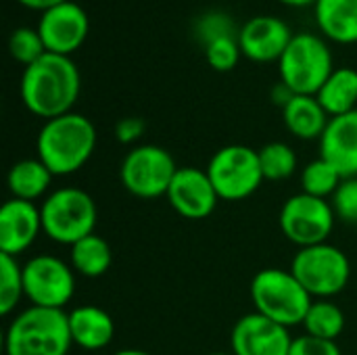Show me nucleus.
<instances>
[{"instance_id": "f257e3e1", "label": "nucleus", "mask_w": 357, "mask_h": 355, "mask_svg": "<svg viewBox=\"0 0 357 355\" xmlns=\"http://www.w3.org/2000/svg\"><path fill=\"white\" fill-rule=\"evenodd\" d=\"M82 75L71 56L46 52L23 67L19 92L25 109L44 121L71 113L79 98Z\"/></svg>"}, {"instance_id": "f03ea898", "label": "nucleus", "mask_w": 357, "mask_h": 355, "mask_svg": "<svg viewBox=\"0 0 357 355\" xmlns=\"http://www.w3.org/2000/svg\"><path fill=\"white\" fill-rule=\"evenodd\" d=\"M96 149V128L82 113H65L44 121L36 138L38 159L52 176L79 172Z\"/></svg>"}, {"instance_id": "7ed1b4c3", "label": "nucleus", "mask_w": 357, "mask_h": 355, "mask_svg": "<svg viewBox=\"0 0 357 355\" xmlns=\"http://www.w3.org/2000/svg\"><path fill=\"white\" fill-rule=\"evenodd\" d=\"M71 345L65 310L29 305L10 320L4 333L6 355H67Z\"/></svg>"}, {"instance_id": "20e7f679", "label": "nucleus", "mask_w": 357, "mask_h": 355, "mask_svg": "<svg viewBox=\"0 0 357 355\" xmlns=\"http://www.w3.org/2000/svg\"><path fill=\"white\" fill-rule=\"evenodd\" d=\"M251 301L255 312L291 328L303 324L314 297L303 289L291 270L266 268L259 270L251 280Z\"/></svg>"}, {"instance_id": "39448f33", "label": "nucleus", "mask_w": 357, "mask_h": 355, "mask_svg": "<svg viewBox=\"0 0 357 355\" xmlns=\"http://www.w3.org/2000/svg\"><path fill=\"white\" fill-rule=\"evenodd\" d=\"M40 213L44 234L50 241L69 247L94 234L98 218L94 199L75 186L52 190L40 205Z\"/></svg>"}, {"instance_id": "423d86ee", "label": "nucleus", "mask_w": 357, "mask_h": 355, "mask_svg": "<svg viewBox=\"0 0 357 355\" xmlns=\"http://www.w3.org/2000/svg\"><path fill=\"white\" fill-rule=\"evenodd\" d=\"M333 71L335 61L331 46L324 38L312 31L295 33L278 61L280 82H284L295 94L316 96Z\"/></svg>"}, {"instance_id": "0eeeda50", "label": "nucleus", "mask_w": 357, "mask_h": 355, "mask_svg": "<svg viewBox=\"0 0 357 355\" xmlns=\"http://www.w3.org/2000/svg\"><path fill=\"white\" fill-rule=\"evenodd\" d=\"M291 272L314 299H331L349 285L351 264L339 247L322 243L299 249L291 262Z\"/></svg>"}, {"instance_id": "6e6552de", "label": "nucleus", "mask_w": 357, "mask_h": 355, "mask_svg": "<svg viewBox=\"0 0 357 355\" xmlns=\"http://www.w3.org/2000/svg\"><path fill=\"white\" fill-rule=\"evenodd\" d=\"M207 176L220 201H243L257 192L264 172L259 151L247 144H228L213 153L207 163Z\"/></svg>"}, {"instance_id": "1a4fd4ad", "label": "nucleus", "mask_w": 357, "mask_h": 355, "mask_svg": "<svg viewBox=\"0 0 357 355\" xmlns=\"http://www.w3.org/2000/svg\"><path fill=\"white\" fill-rule=\"evenodd\" d=\"M178 165L172 153L159 144H138L121 161L119 178L123 188L138 199L165 197Z\"/></svg>"}, {"instance_id": "9d476101", "label": "nucleus", "mask_w": 357, "mask_h": 355, "mask_svg": "<svg viewBox=\"0 0 357 355\" xmlns=\"http://www.w3.org/2000/svg\"><path fill=\"white\" fill-rule=\"evenodd\" d=\"M335 218L337 216L328 199H318L299 192L284 201L278 216V224L282 234L293 245L303 249L328 243V236L335 228Z\"/></svg>"}, {"instance_id": "9b49d317", "label": "nucleus", "mask_w": 357, "mask_h": 355, "mask_svg": "<svg viewBox=\"0 0 357 355\" xmlns=\"http://www.w3.org/2000/svg\"><path fill=\"white\" fill-rule=\"evenodd\" d=\"M23 291L31 305L65 310L75 293V272L61 257L33 255L23 264Z\"/></svg>"}, {"instance_id": "f8f14e48", "label": "nucleus", "mask_w": 357, "mask_h": 355, "mask_svg": "<svg viewBox=\"0 0 357 355\" xmlns=\"http://www.w3.org/2000/svg\"><path fill=\"white\" fill-rule=\"evenodd\" d=\"M36 27L48 52L71 56L88 38L90 17L82 4L67 0L40 13Z\"/></svg>"}, {"instance_id": "ddd939ff", "label": "nucleus", "mask_w": 357, "mask_h": 355, "mask_svg": "<svg viewBox=\"0 0 357 355\" xmlns=\"http://www.w3.org/2000/svg\"><path fill=\"white\" fill-rule=\"evenodd\" d=\"M291 345L289 328L257 312L241 316L230 333L234 355H289Z\"/></svg>"}, {"instance_id": "4468645a", "label": "nucleus", "mask_w": 357, "mask_h": 355, "mask_svg": "<svg viewBox=\"0 0 357 355\" xmlns=\"http://www.w3.org/2000/svg\"><path fill=\"white\" fill-rule=\"evenodd\" d=\"M165 197L172 209L184 220H205L215 211L220 203L207 172L192 165L178 167Z\"/></svg>"}, {"instance_id": "2eb2a0df", "label": "nucleus", "mask_w": 357, "mask_h": 355, "mask_svg": "<svg viewBox=\"0 0 357 355\" xmlns=\"http://www.w3.org/2000/svg\"><path fill=\"white\" fill-rule=\"evenodd\" d=\"M289 23L276 15H255L238 29L243 56L253 63H278L293 40Z\"/></svg>"}, {"instance_id": "dca6fc26", "label": "nucleus", "mask_w": 357, "mask_h": 355, "mask_svg": "<svg viewBox=\"0 0 357 355\" xmlns=\"http://www.w3.org/2000/svg\"><path fill=\"white\" fill-rule=\"evenodd\" d=\"M44 232L42 213L36 203L8 199L0 209V253L19 257Z\"/></svg>"}, {"instance_id": "f3484780", "label": "nucleus", "mask_w": 357, "mask_h": 355, "mask_svg": "<svg viewBox=\"0 0 357 355\" xmlns=\"http://www.w3.org/2000/svg\"><path fill=\"white\" fill-rule=\"evenodd\" d=\"M320 144V157L326 159L343 178L357 176V109L331 117Z\"/></svg>"}, {"instance_id": "a211bd4d", "label": "nucleus", "mask_w": 357, "mask_h": 355, "mask_svg": "<svg viewBox=\"0 0 357 355\" xmlns=\"http://www.w3.org/2000/svg\"><path fill=\"white\" fill-rule=\"evenodd\" d=\"M69 333L73 345L86 352H100L105 349L115 337V322L98 305H79L73 308L69 314Z\"/></svg>"}, {"instance_id": "6ab92c4d", "label": "nucleus", "mask_w": 357, "mask_h": 355, "mask_svg": "<svg viewBox=\"0 0 357 355\" xmlns=\"http://www.w3.org/2000/svg\"><path fill=\"white\" fill-rule=\"evenodd\" d=\"M287 130L299 140H320L331 115L314 94H295L293 100L282 109Z\"/></svg>"}, {"instance_id": "aec40b11", "label": "nucleus", "mask_w": 357, "mask_h": 355, "mask_svg": "<svg viewBox=\"0 0 357 355\" xmlns=\"http://www.w3.org/2000/svg\"><path fill=\"white\" fill-rule=\"evenodd\" d=\"M314 17L328 40L337 44L357 42V0H318Z\"/></svg>"}, {"instance_id": "412c9836", "label": "nucleus", "mask_w": 357, "mask_h": 355, "mask_svg": "<svg viewBox=\"0 0 357 355\" xmlns=\"http://www.w3.org/2000/svg\"><path fill=\"white\" fill-rule=\"evenodd\" d=\"M52 178V172L40 159H21L8 169L6 186L10 199L33 203L48 192Z\"/></svg>"}, {"instance_id": "4be33fe9", "label": "nucleus", "mask_w": 357, "mask_h": 355, "mask_svg": "<svg viewBox=\"0 0 357 355\" xmlns=\"http://www.w3.org/2000/svg\"><path fill=\"white\" fill-rule=\"evenodd\" d=\"M318 100L331 117L345 115L357 109V69L335 67L324 86L318 90Z\"/></svg>"}, {"instance_id": "5701e85b", "label": "nucleus", "mask_w": 357, "mask_h": 355, "mask_svg": "<svg viewBox=\"0 0 357 355\" xmlns=\"http://www.w3.org/2000/svg\"><path fill=\"white\" fill-rule=\"evenodd\" d=\"M69 264L75 274L84 278H100L113 264V251L109 243L96 232L71 245Z\"/></svg>"}, {"instance_id": "b1692460", "label": "nucleus", "mask_w": 357, "mask_h": 355, "mask_svg": "<svg viewBox=\"0 0 357 355\" xmlns=\"http://www.w3.org/2000/svg\"><path fill=\"white\" fill-rule=\"evenodd\" d=\"M303 328L305 335L326 341H337L345 331V314L331 299H314V303L305 314Z\"/></svg>"}, {"instance_id": "393cba45", "label": "nucleus", "mask_w": 357, "mask_h": 355, "mask_svg": "<svg viewBox=\"0 0 357 355\" xmlns=\"http://www.w3.org/2000/svg\"><path fill=\"white\" fill-rule=\"evenodd\" d=\"M343 180L345 178L335 169V165L318 157L301 169V192L318 199H333Z\"/></svg>"}, {"instance_id": "a878e982", "label": "nucleus", "mask_w": 357, "mask_h": 355, "mask_svg": "<svg viewBox=\"0 0 357 355\" xmlns=\"http://www.w3.org/2000/svg\"><path fill=\"white\" fill-rule=\"evenodd\" d=\"M259 163L264 178L270 182L289 180L297 172V153L287 142H268L259 149Z\"/></svg>"}, {"instance_id": "bb28decb", "label": "nucleus", "mask_w": 357, "mask_h": 355, "mask_svg": "<svg viewBox=\"0 0 357 355\" xmlns=\"http://www.w3.org/2000/svg\"><path fill=\"white\" fill-rule=\"evenodd\" d=\"M23 297V266L17 257L0 253V314L10 316Z\"/></svg>"}, {"instance_id": "cd10ccee", "label": "nucleus", "mask_w": 357, "mask_h": 355, "mask_svg": "<svg viewBox=\"0 0 357 355\" xmlns=\"http://www.w3.org/2000/svg\"><path fill=\"white\" fill-rule=\"evenodd\" d=\"M238 29L241 27L236 25V21L226 10H218V8L201 13L192 25V33L203 48L220 38H236Z\"/></svg>"}, {"instance_id": "c85d7f7f", "label": "nucleus", "mask_w": 357, "mask_h": 355, "mask_svg": "<svg viewBox=\"0 0 357 355\" xmlns=\"http://www.w3.org/2000/svg\"><path fill=\"white\" fill-rule=\"evenodd\" d=\"M8 52L17 63L27 67V65L36 63L40 56H44L48 50H46V46L42 42V36H40L38 27L19 25L8 36Z\"/></svg>"}, {"instance_id": "c756f323", "label": "nucleus", "mask_w": 357, "mask_h": 355, "mask_svg": "<svg viewBox=\"0 0 357 355\" xmlns=\"http://www.w3.org/2000/svg\"><path fill=\"white\" fill-rule=\"evenodd\" d=\"M205 59L211 69L215 71H232L238 65V59L243 56L238 36L236 38H220L205 48Z\"/></svg>"}, {"instance_id": "7c9ffc66", "label": "nucleus", "mask_w": 357, "mask_h": 355, "mask_svg": "<svg viewBox=\"0 0 357 355\" xmlns=\"http://www.w3.org/2000/svg\"><path fill=\"white\" fill-rule=\"evenodd\" d=\"M331 203H333L337 220H341L349 226H357V176L345 178L341 182V186L333 195Z\"/></svg>"}, {"instance_id": "2f4dec72", "label": "nucleus", "mask_w": 357, "mask_h": 355, "mask_svg": "<svg viewBox=\"0 0 357 355\" xmlns=\"http://www.w3.org/2000/svg\"><path fill=\"white\" fill-rule=\"evenodd\" d=\"M289 355H343L337 341H326V339H318L312 335H303L293 339L291 352Z\"/></svg>"}, {"instance_id": "473e14b6", "label": "nucleus", "mask_w": 357, "mask_h": 355, "mask_svg": "<svg viewBox=\"0 0 357 355\" xmlns=\"http://www.w3.org/2000/svg\"><path fill=\"white\" fill-rule=\"evenodd\" d=\"M146 123L142 117H123L115 123V138L121 144H136L144 136Z\"/></svg>"}, {"instance_id": "72a5a7b5", "label": "nucleus", "mask_w": 357, "mask_h": 355, "mask_svg": "<svg viewBox=\"0 0 357 355\" xmlns=\"http://www.w3.org/2000/svg\"><path fill=\"white\" fill-rule=\"evenodd\" d=\"M293 96H295V92H293L284 82H278V84L272 88V100H274V105H278L280 109H284V107L293 100Z\"/></svg>"}, {"instance_id": "f704fd0d", "label": "nucleus", "mask_w": 357, "mask_h": 355, "mask_svg": "<svg viewBox=\"0 0 357 355\" xmlns=\"http://www.w3.org/2000/svg\"><path fill=\"white\" fill-rule=\"evenodd\" d=\"M17 2L27 6V8H31V10L44 13V10H48V8H52V6H56L61 2H67V0H17Z\"/></svg>"}, {"instance_id": "c9c22d12", "label": "nucleus", "mask_w": 357, "mask_h": 355, "mask_svg": "<svg viewBox=\"0 0 357 355\" xmlns=\"http://www.w3.org/2000/svg\"><path fill=\"white\" fill-rule=\"evenodd\" d=\"M287 6H310V4H316L318 0H278Z\"/></svg>"}, {"instance_id": "e433bc0d", "label": "nucleus", "mask_w": 357, "mask_h": 355, "mask_svg": "<svg viewBox=\"0 0 357 355\" xmlns=\"http://www.w3.org/2000/svg\"><path fill=\"white\" fill-rule=\"evenodd\" d=\"M113 355H151L146 354V352H142V349H121V352H117V354Z\"/></svg>"}, {"instance_id": "4c0bfd02", "label": "nucleus", "mask_w": 357, "mask_h": 355, "mask_svg": "<svg viewBox=\"0 0 357 355\" xmlns=\"http://www.w3.org/2000/svg\"><path fill=\"white\" fill-rule=\"evenodd\" d=\"M207 355H234V354L230 352V354H207Z\"/></svg>"}]
</instances>
